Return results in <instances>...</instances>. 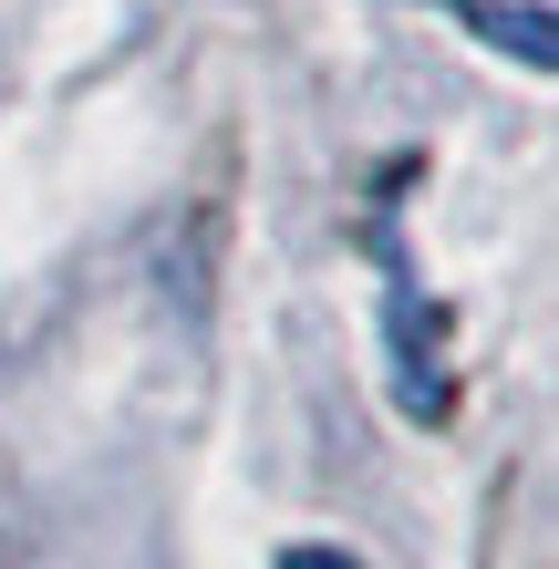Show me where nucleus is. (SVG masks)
<instances>
[{
    "mask_svg": "<svg viewBox=\"0 0 559 569\" xmlns=\"http://www.w3.org/2000/svg\"><path fill=\"white\" fill-rule=\"evenodd\" d=\"M280 569H352V559H332V549H290Z\"/></svg>",
    "mask_w": 559,
    "mask_h": 569,
    "instance_id": "obj_1",
    "label": "nucleus"
}]
</instances>
